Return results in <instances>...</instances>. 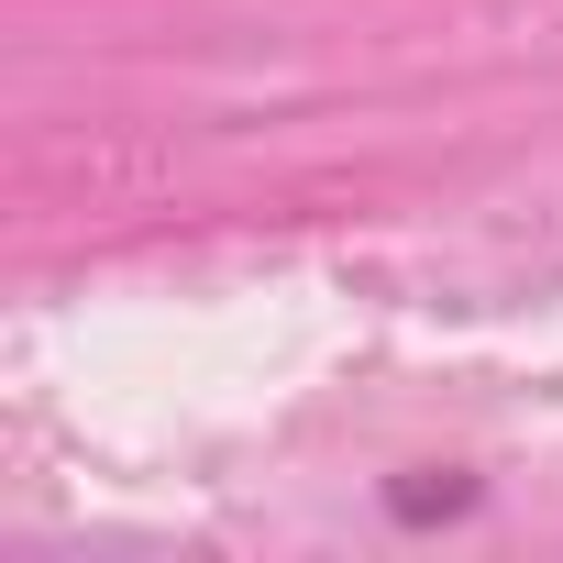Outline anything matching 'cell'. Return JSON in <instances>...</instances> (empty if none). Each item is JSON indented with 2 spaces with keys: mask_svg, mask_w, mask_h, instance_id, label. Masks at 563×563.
<instances>
[{
  "mask_svg": "<svg viewBox=\"0 0 563 563\" xmlns=\"http://www.w3.org/2000/svg\"><path fill=\"white\" fill-rule=\"evenodd\" d=\"M464 508H475V475H398V486H387V519H409V530L464 519Z\"/></svg>",
  "mask_w": 563,
  "mask_h": 563,
  "instance_id": "1",
  "label": "cell"
}]
</instances>
